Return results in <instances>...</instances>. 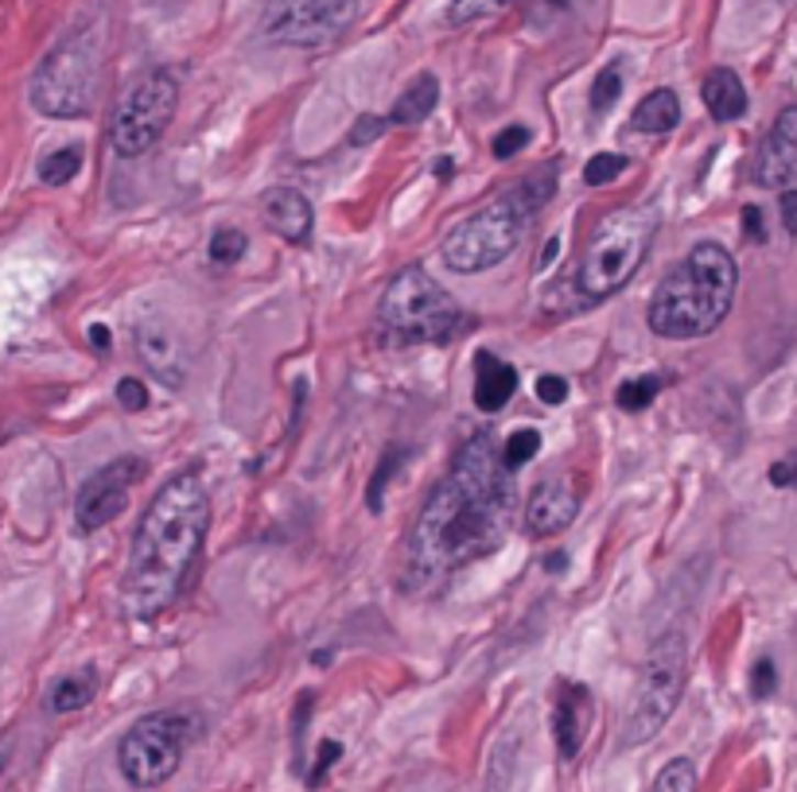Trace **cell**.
<instances>
[{
    "label": "cell",
    "instance_id": "1",
    "mask_svg": "<svg viewBox=\"0 0 797 792\" xmlns=\"http://www.w3.org/2000/svg\"><path fill=\"white\" fill-rule=\"evenodd\" d=\"M513 470L490 432H475L455 455L444 482L420 509L409 536V568L420 583H440L502 548L513 525Z\"/></svg>",
    "mask_w": 797,
    "mask_h": 792
},
{
    "label": "cell",
    "instance_id": "2",
    "mask_svg": "<svg viewBox=\"0 0 797 792\" xmlns=\"http://www.w3.org/2000/svg\"><path fill=\"white\" fill-rule=\"evenodd\" d=\"M210 528V498L195 475L164 482L144 509L129 556L125 602L136 617H156L184 594Z\"/></svg>",
    "mask_w": 797,
    "mask_h": 792
},
{
    "label": "cell",
    "instance_id": "3",
    "mask_svg": "<svg viewBox=\"0 0 797 792\" xmlns=\"http://www.w3.org/2000/svg\"><path fill=\"white\" fill-rule=\"evenodd\" d=\"M739 268L723 245L700 242L657 285L650 300V331L657 338H705L728 319L735 300Z\"/></svg>",
    "mask_w": 797,
    "mask_h": 792
},
{
    "label": "cell",
    "instance_id": "4",
    "mask_svg": "<svg viewBox=\"0 0 797 792\" xmlns=\"http://www.w3.org/2000/svg\"><path fill=\"white\" fill-rule=\"evenodd\" d=\"M553 191L556 179H549V171H538L533 179L513 187L510 194L463 217L444 242V265L452 272H487V268L502 265L518 249L521 234L533 225V217L553 199Z\"/></svg>",
    "mask_w": 797,
    "mask_h": 792
},
{
    "label": "cell",
    "instance_id": "5",
    "mask_svg": "<svg viewBox=\"0 0 797 792\" xmlns=\"http://www.w3.org/2000/svg\"><path fill=\"white\" fill-rule=\"evenodd\" d=\"M657 225H662V217H657L654 207L611 210L596 225L591 242L584 245V257H579V268H576L579 292L588 295L591 303L611 300L615 292H622L634 280L638 268L646 265L650 249H654Z\"/></svg>",
    "mask_w": 797,
    "mask_h": 792
},
{
    "label": "cell",
    "instance_id": "6",
    "mask_svg": "<svg viewBox=\"0 0 797 792\" xmlns=\"http://www.w3.org/2000/svg\"><path fill=\"white\" fill-rule=\"evenodd\" d=\"M101 24H86L40 63L32 78V105L43 118L75 121L90 113L101 82Z\"/></svg>",
    "mask_w": 797,
    "mask_h": 792
},
{
    "label": "cell",
    "instance_id": "7",
    "mask_svg": "<svg viewBox=\"0 0 797 792\" xmlns=\"http://www.w3.org/2000/svg\"><path fill=\"white\" fill-rule=\"evenodd\" d=\"M381 331L397 343H447L463 326L460 303L424 268H405L386 285L378 303Z\"/></svg>",
    "mask_w": 797,
    "mask_h": 792
},
{
    "label": "cell",
    "instance_id": "8",
    "mask_svg": "<svg viewBox=\"0 0 797 792\" xmlns=\"http://www.w3.org/2000/svg\"><path fill=\"white\" fill-rule=\"evenodd\" d=\"M199 734V718L191 711H152L136 718L118 746V766L133 789H156L184 761L187 746Z\"/></svg>",
    "mask_w": 797,
    "mask_h": 792
},
{
    "label": "cell",
    "instance_id": "9",
    "mask_svg": "<svg viewBox=\"0 0 797 792\" xmlns=\"http://www.w3.org/2000/svg\"><path fill=\"white\" fill-rule=\"evenodd\" d=\"M179 105V82L171 70H144L121 93L110 121V144L121 159H136L159 144L168 133Z\"/></svg>",
    "mask_w": 797,
    "mask_h": 792
},
{
    "label": "cell",
    "instance_id": "10",
    "mask_svg": "<svg viewBox=\"0 0 797 792\" xmlns=\"http://www.w3.org/2000/svg\"><path fill=\"white\" fill-rule=\"evenodd\" d=\"M680 692H685V642L677 637H662L650 652V665L642 668L630 695V711H627V726H622V746L634 750V746L650 743L669 715L677 711Z\"/></svg>",
    "mask_w": 797,
    "mask_h": 792
},
{
    "label": "cell",
    "instance_id": "11",
    "mask_svg": "<svg viewBox=\"0 0 797 792\" xmlns=\"http://www.w3.org/2000/svg\"><path fill=\"white\" fill-rule=\"evenodd\" d=\"M358 20V0H269L261 12V32L280 47L319 51L343 40Z\"/></svg>",
    "mask_w": 797,
    "mask_h": 792
},
{
    "label": "cell",
    "instance_id": "12",
    "mask_svg": "<svg viewBox=\"0 0 797 792\" xmlns=\"http://www.w3.org/2000/svg\"><path fill=\"white\" fill-rule=\"evenodd\" d=\"M144 475H148V462L136 459V455H121V459L93 470L75 501L78 528H82V533H98V528H106L110 521H118L129 505V490H133Z\"/></svg>",
    "mask_w": 797,
    "mask_h": 792
},
{
    "label": "cell",
    "instance_id": "13",
    "mask_svg": "<svg viewBox=\"0 0 797 792\" xmlns=\"http://www.w3.org/2000/svg\"><path fill=\"white\" fill-rule=\"evenodd\" d=\"M797 179V105L782 109L755 156V183L766 191H786Z\"/></svg>",
    "mask_w": 797,
    "mask_h": 792
},
{
    "label": "cell",
    "instance_id": "14",
    "mask_svg": "<svg viewBox=\"0 0 797 792\" xmlns=\"http://www.w3.org/2000/svg\"><path fill=\"white\" fill-rule=\"evenodd\" d=\"M576 513H579V493L572 490L568 478H545L525 498V528L538 540L564 533L576 521Z\"/></svg>",
    "mask_w": 797,
    "mask_h": 792
},
{
    "label": "cell",
    "instance_id": "15",
    "mask_svg": "<svg viewBox=\"0 0 797 792\" xmlns=\"http://www.w3.org/2000/svg\"><path fill=\"white\" fill-rule=\"evenodd\" d=\"M591 730V692L576 680H561L556 684V707H553V738L556 754L572 761L584 746Z\"/></svg>",
    "mask_w": 797,
    "mask_h": 792
},
{
    "label": "cell",
    "instance_id": "16",
    "mask_svg": "<svg viewBox=\"0 0 797 792\" xmlns=\"http://www.w3.org/2000/svg\"><path fill=\"white\" fill-rule=\"evenodd\" d=\"M261 217H265V225H269L277 237H285L288 245H308L311 230H316V210H311V202L303 199L300 191H292V187H273V191H265V199H261Z\"/></svg>",
    "mask_w": 797,
    "mask_h": 792
},
{
    "label": "cell",
    "instance_id": "17",
    "mask_svg": "<svg viewBox=\"0 0 797 792\" xmlns=\"http://www.w3.org/2000/svg\"><path fill=\"white\" fill-rule=\"evenodd\" d=\"M136 354H141L144 361H148V369L159 377L164 384H184V358H179V338L168 331V326H141V334H136Z\"/></svg>",
    "mask_w": 797,
    "mask_h": 792
},
{
    "label": "cell",
    "instance_id": "18",
    "mask_svg": "<svg viewBox=\"0 0 797 792\" xmlns=\"http://www.w3.org/2000/svg\"><path fill=\"white\" fill-rule=\"evenodd\" d=\"M518 392V369L506 366L495 354H478L475 358V404L483 412H502L510 397Z\"/></svg>",
    "mask_w": 797,
    "mask_h": 792
},
{
    "label": "cell",
    "instance_id": "19",
    "mask_svg": "<svg viewBox=\"0 0 797 792\" xmlns=\"http://www.w3.org/2000/svg\"><path fill=\"white\" fill-rule=\"evenodd\" d=\"M700 98H705L708 113H712L716 121H739L743 113H748V90H743V82H739L735 70L728 67H716L705 75V86H700Z\"/></svg>",
    "mask_w": 797,
    "mask_h": 792
},
{
    "label": "cell",
    "instance_id": "20",
    "mask_svg": "<svg viewBox=\"0 0 797 792\" xmlns=\"http://www.w3.org/2000/svg\"><path fill=\"white\" fill-rule=\"evenodd\" d=\"M440 101V82L436 75H417L401 90V98L389 109V125H420L424 118H432V109Z\"/></svg>",
    "mask_w": 797,
    "mask_h": 792
},
{
    "label": "cell",
    "instance_id": "21",
    "mask_svg": "<svg viewBox=\"0 0 797 792\" xmlns=\"http://www.w3.org/2000/svg\"><path fill=\"white\" fill-rule=\"evenodd\" d=\"M634 133H650V136H665L680 125V98L673 90H654L638 101L634 109Z\"/></svg>",
    "mask_w": 797,
    "mask_h": 792
},
{
    "label": "cell",
    "instance_id": "22",
    "mask_svg": "<svg viewBox=\"0 0 797 792\" xmlns=\"http://www.w3.org/2000/svg\"><path fill=\"white\" fill-rule=\"evenodd\" d=\"M98 695V672L93 668H78V672L63 676L59 684L51 688V711L55 715H70V711L90 707V700Z\"/></svg>",
    "mask_w": 797,
    "mask_h": 792
},
{
    "label": "cell",
    "instance_id": "23",
    "mask_svg": "<svg viewBox=\"0 0 797 792\" xmlns=\"http://www.w3.org/2000/svg\"><path fill=\"white\" fill-rule=\"evenodd\" d=\"M82 171V148L78 144H67V148H55L51 156L40 159V179L47 187H63Z\"/></svg>",
    "mask_w": 797,
    "mask_h": 792
},
{
    "label": "cell",
    "instance_id": "24",
    "mask_svg": "<svg viewBox=\"0 0 797 792\" xmlns=\"http://www.w3.org/2000/svg\"><path fill=\"white\" fill-rule=\"evenodd\" d=\"M662 377H654V373H642V377H630V381H622L619 384V392H615V404L619 409H627V412H642V409H650L654 404V397L662 392Z\"/></svg>",
    "mask_w": 797,
    "mask_h": 792
},
{
    "label": "cell",
    "instance_id": "25",
    "mask_svg": "<svg viewBox=\"0 0 797 792\" xmlns=\"http://www.w3.org/2000/svg\"><path fill=\"white\" fill-rule=\"evenodd\" d=\"M541 455V432L538 427H518L510 439L502 443V459L510 470H521L525 462H533Z\"/></svg>",
    "mask_w": 797,
    "mask_h": 792
},
{
    "label": "cell",
    "instance_id": "26",
    "mask_svg": "<svg viewBox=\"0 0 797 792\" xmlns=\"http://www.w3.org/2000/svg\"><path fill=\"white\" fill-rule=\"evenodd\" d=\"M619 93H622V67L619 63H607V67L596 75V82H591V90H588L591 113H607V109L619 101Z\"/></svg>",
    "mask_w": 797,
    "mask_h": 792
},
{
    "label": "cell",
    "instance_id": "27",
    "mask_svg": "<svg viewBox=\"0 0 797 792\" xmlns=\"http://www.w3.org/2000/svg\"><path fill=\"white\" fill-rule=\"evenodd\" d=\"M650 792H697V769L693 761L673 758L662 766V773L654 777V789Z\"/></svg>",
    "mask_w": 797,
    "mask_h": 792
},
{
    "label": "cell",
    "instance_id": "28",
    "mask_svg": "<svg viewBox=\"0 0 797 792\" xmlns=\"http://www.w3.org/2000/svg\"><path fill=\"white\" fill-rule=\"evenodd\" d=\"M245 257V234L242 230H234V225H222V230H214V237H210V260L222 268L237 265V260Z\"/></svg>",
    "mask_w": 797,
    "mask_h": 792
},
{
    "label": "cell",
    "instance_id": "29",
    "mask_svg": "<svg viewBox=\"0 0 797 792\" xmlns=\"http://www.w3.org/2000/svg\"><path fill=\"white\" fill-rule=\"evenodd\" d=\"M622 171H627V156H619V152H596V156L584 164V183L607 187L611 179H619Z\"/></svg>",
    "mask_w": 797,
    "mask_h": 792
},
{
    "label": "cell",
    "instance_id": "30",
    "mask_svg": "<svg viewBox=\"0 0 797 792\" xmlns=\"http://www.w3.org/2000/svg\"><path fill=\"white\" fill-rule=\"evenodd\" d=\"M513 0H452V9H447V24H475V20H487L495 12L510 9Z\"/></svg>",
    "mask_w": 797,
    "mask_h": 792
},
{
    "label": "cell",
    "instance_id": "31",
    "mask_svg": "<svg viewBox=\"0 0 797 792\" xmlns=\"http://www.w3.org/2000/svg\"><path fill=\"white\" fill-rule=\"evenodd\" d=\"M579 9V0H533L529 4V20L533 24H556V20L572 16Z\"/></svg>",
    "mask_w": 797,
    "mask_h": 792
},
{
    "label": "cell",
    "instance_id": "32",
    "mask_svg": "<svg viewBox=\"0 0 797 792\" xmlns=\"http://www.w3.org/2000/svg\"><path fill=\"white\" fill-rule=\"evenodd\" d=\"M529 144V129L525 125H510L502 129V133L490 141V152H495V159H513L521 148Z\"/></svg>",
    "mask_w": 797,
    "mask_h": 792
},
{
    "label": "cell",
    "instance_id": "33",
    "mask_svg": "<svg viewBox=\"0 0 797 792\" xmlns=\"http://www.w3.org/2000/svg\"><path fill=\"white\" fill-rule=\"evenodd\" d=\"M774 688H778V668H774L771 657H763L755 668H751V695H755V700H771Z\"/></svg>",
    "mask_w": 797,
    "mask_h": 792
},
{
    "label": "cell",
    "instance_id": "34",
    "mask_svg": "<svg viewBox=\"0 0 797 792\" xmlns=\"http://www.w3.org/2000/svg\"><path fill=\"white\" fill-rule=\"evenodd\" d=\"M766 478H771V486H778V490H797V447L789 450L786 459H778L771 470H766Z\"/></svg>",
    "mask_w": 797,
    "mask_h": 792
},
{
    "label": "cell",
    "instance_id": "35",
    "mask_svg": "<svg viewBox=\"0 0 797 792\" xmlns=\"http://www.w3.org/2000/svg\"><path fill=\"white\" fill-rule=\"evenodd\" d=\"M118 401H121V409L141 412V409H148V389H144V381H136V377H125V381L118 384Z\"/></svg>",
    "mask_w": 797,
    "mask_h": 792
},
{
    "label": "cell",
    "instance_id": "36",
    "mask_svg": "<svg viewBox=\"0 0 797 792\" xmlns=\"http://www.w3.org/2000/svg\"><path fill=\"white\" fill-rule=\"evenodd\" d=\"M538 397L545 404H564V401H568V381H564V377H556V373H541L538 377Z\"/></svg>",
    "mask_w": 797,
    "mask_h": 792
},
{
    "label": "cell",
    "instance_id": "37",
    "mask_svg": "<svg viewBox=\"0 0 797 792\" xmlns=\"http://www.w3.org/2000/svg\"><path fill=\"white\" fill-rule=\"evenodd\" d=\"M381 133H386V121L381 118H358V125H354V133H351V144H366Z\"/></svg>",
    "mask_w": 797,
    "mask_h": 792
},
{
    "label": "cell",
    "instance_id": "38",
    "mask_svg": "<svg viewBox=\"0 0 797 792\" xmlns=\"http://www.w3.org/2000/svg\"><path fill=\"white\" fill-rule=\"evenodd\" d=\"M782 225H786L789 237H797V187L782 191Z\"/></svg>",
    "mask_w": 797,
    "mask_h": 792
},
{
    "label": "cell",
    "instance_id": "39",
    "mask_svg": "<svg viewBox=\"0 0 797 792\" xmlns=\"http://www.w3.org/2000/svg\"><path fill=\"white\" fill-rule=\"evenodd\" d=\"M743 234H748L751 242H766L763 210H759V207H743Z\"/></svg>",
    "mask_w": 797,
    "mask_h": 792
},
{
    "label": "cell",
    "instance_id": "40",
    "mask_svg": "<svg viewBox=\"0 0 797 792\" xmlns=\"http://www.w3.org/2000/svg\"><path fill=\"white\" fill-rule=\"evenodd\" d=\"M339 754H343V746H339V743H323V746H319V761H316V773H311V781H319V777L328 773V766L339 758Z\"/></svg>",
    "mask_w": 797,
    "mask_h": 792
},
{
    "label": "cell",
    "instance_id": "41",
    "mask_svg": "<svg viewBox=\"0 0 797 792\" xmlns=\"http://www.w3.org/2000/svg\"><path fill=\"white\" fill-rule=\"evenodd\" d=\"M90 343L98 346V350H110V326H90Z\"/></svg>",
    "mask_w": 797,
    "mask_h": 792
},
{
    "label": "cell",
    "instance_id": "42",
    "mask_svg": "<svg viewBox=\"0 0 797 792\" xmlns=\"http://www.w3.org/2000/svg\"><path fill=\"white\" fill-rule=\"evenodd\" d=\"M556 253H561V242H556V237H553V242L545 245V257H541V265H549V260H553Z\"/></svg>",
    "mask_w": 797,
    "mask_h": 792
},
{
    "label": "cell",
    "instance_id": "43",
    "mask_svg": "<svg viewBox=\"0 0 797 792\" xmlns=\"http://www.w3.org/2000/svg\"><path fill=\"white\" fill-rule=\"evenodd\" d=\"M778 4H789V0H778Z\"/></svg>",
    "mask_w": 797,
    "mask_h": 792
}]
</instances>
